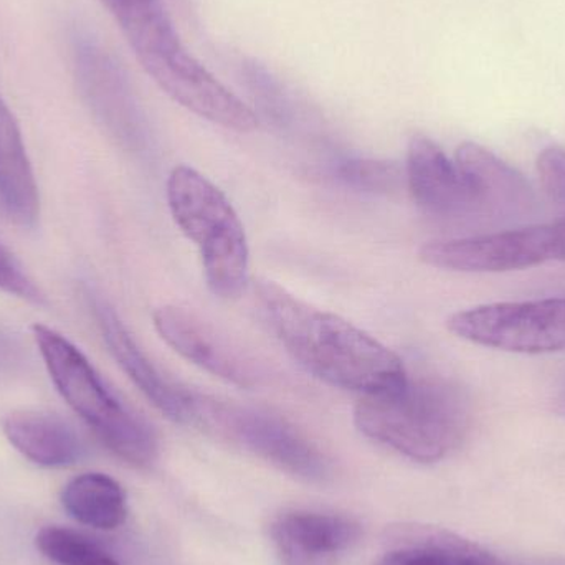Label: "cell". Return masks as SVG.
Here are the masks:
<instances>
[{
    "label": "cell",
    "mask_w": 565,
    "mask_h": 565,
    "mask_svg": "<svg viewBox=\"0 0 565 565\" xmlns=\"http://www.w3.org/2000/svg\"><path fill=\"white\" fill-rule=\"evenodd\" d=\"M92 308L109 352L132 384L169 420L194 424L195 394L164 379L105 299L93 298Z\"/></svg>",
    "instance_id": "9"
},
{
    "label": "cell",
    "mask_w": 565,
    "mask_h": 565,
    "mask_svg": "<svg viewBox=\"0 0 565 565\" xmlns=\"http://www.w3.org/2000/svg\"><path fill=\"white\" fill-rule=\"evenodd\" d=\"M43 364L63 401L95 431L109 451L136 468H148L159 454L152 428L106 387L86 355L45 324L32 328Z\"/></svg>",
    "instance_id": "4"
},
{
    "label": "cell",
    "mask_w": 565,
    "mask_h": 565,
    "mask_svg": "<svg viewBox=\"0 0 565 565\" xmlns=\"http://www.w3.org/2000/svg\"><path fill=\"white\" fill-rule=\"evenodd\" d=\"M79 68L86 89L109 128L115 129L122 141L138 142L141 139L138 111L118 66L99 50L92 49L83 53Z\"/></svg>",
    "instance_id": "17"
},
{
    "label": "cell",
    "mask_w": 565,
    "mask_h": 565,
    "mask_svg": "<svg viewBox=\"0 0 565 565\" xmlns=\"http://www.w3.org/2000/svg\"><path fill=\"white\" fill-rule=\"evenodd\" d=\"M113 15L145 72L175 103L232 131L258 128L254 109L185 50L161 0H121Z\"/></svg>",
    "instance_id": "2"
},
{
    "label": "cell",
    "mask_w": 565,
    "mask_h": 565,
    "mask_svg": "<svg viewBox=\"0 0 565 565\" xmlns=\"http://www.w3.org/2000/svg\"><path fill=\"white\" fill-rule=\"evenodd\" d=\"M40 553L58 565H121L102 547L65 527H45L36 534Z\"/></svg>",
    "instance_id": "19"
},
{
    "label": "cell",
    "mask_w": 565,
    "mask_h": 565,
    "mask_svg": "<svg viewBox=\"0 0 565 565\" xmlns=\"http://www.w3.org/2000/svg\"><path fill=\"white\" fill-rule=\"evenodd\" d=\"M3 434L19 454L40 467H70L82 457L78 435L56 415L13 412L3 422Z\"/></svg>",
    "instance_id": "14"
},
{
    "label": "cell",
    "mask_w": 565,
    "mask_h": 565,
    "mask_svg": "<svg viewBox=\"0 0 565 565\" xmlns=\"http://www.w3.org/2000/svg\"><path fill=\"white\" fill-rule=\"evenodd\" d=\"M556 228L557 244H559V262H565V217L554 222Z\"/></svg>",
    "instance_id": "24"
},
{
    "label": "cell",
    "mask_w": 565,
    "mask_h": 565,
    "mask_svg": "<svg viewBox=\"0 0 565 565\" xmlns=\"http://www.w3.org/2000/svg\"><path fill=\"white\" fill-rule=\"evenodd\" d=\"M498 565H565V557H536V559L501 561Z\"/></svg>",
    "instance_id": "23"
},
{
    "label": "cell",
    "mask_w": 565,
    "mask_h": 565,
    "mask_svg": "<svg viewBox=\"0 0 565 565\" xmlns=\"http://www.w3.org/2000/svg\"><path fill=\"white\" fill-rule=\"evenodd\" d=\"M102 2L105 3V6L113 12V10L121 3V0H102Z\"/></svg>",
    "instance_id": "26"
},
{
    "label": "cell",
    "mask_w": 565,
    "mask_h": 565,
    "mask_svg": "<svg viewBox=\"0 0 565 565\" xmlns=\"http://www.w3.org/2000/svg\"><path fill=\"white\" fill-rule=\"evenodd\" d=\"M536 166L544 194L554 204L565 207V149H544Z\"/></svg>",
    "instance_id": "22"
},
{
    "label": "cell",
    "mask_w": 565,
    "mask_h": 565,
    "mask_svg": "<svg viewBox=\"0 0 565 565\" xmlns=\"http://www.w3.org/2000/svg\"><path fill=\"white\" fill-rule=\"evenodd\" d=\"M271 537L281 565H338L358 543L361 526L342 514L288 511L271 524Z\"/></svg>",
    "instance_id": "12"
},
{
    "label": "cell",
    "mask_w": 565,
    "mask_h": 565,
    "mask_svg": "<svg viewBox=\"0 0 565 565\" xmlns=\"http://www.w3.org/2000/svg\"><path fill=\"white\" fill-rule=\"evenodd\" d=\"M62 504L73 520L95 530H118L128 518L125 490L103 473H85L70 481Z\"/></svg>",
    "instance_id": "18"
},
{
    "label": "cell",
    "mask_w": 565,
    "mask_h": 565,
    "mask_svg": "<svg viewBox=\"0 0 565 565\" xmlns=\"http://www.w3.org/2000/svg\"><path fill=\"white\" fill-rule=\"evenodd\" d=\"M354 422L371 440L418 463H437L467 438L470 402L454 382L408 375L392 391L362 395Z\"/></svg>",
    "instance_id": "3"
},
{
    "label": "cell",
    "mask_w": 565,
    "mask_h": 565,
    "mask_svg": "<svg viewBox=\"0 0 565 565\" xmlns=\"http://www.w3.org/2000/svg\"><path fill=\"white\" fill-rule=\"evenodd\" d=\"M152 321L162 341L185 361L237 387L255 384L252 365L194 312L178 306H162L156 309Z\"/></svg>",
    "instance_id": "10"
},
{
    "label": "cell",
    "mask_w": 565,
    "mask_h": 565,
    "mask_svg": "<svg viewBox=\"0 0 565 565\" xmlns=\"http://www.w3.org/2000/svg\"><path fill=\"white\" fill-rule=\"evenodd\" d=\"M447 328L465 341L498 351H565V298L475 306L451 315Z\"/></svg>",
    "instance_id": "7"
},
{
    "label": "cell",
    "mask_w": 565,
    "mask_h": 565,
    "mask_svg": "<svg viewBox=\"0 0 565 565\" xmlns=\"http://www.w3.org/2000/svg\"><path fill=\"white\" fill-rule=\"evenodd\" d=\"M455 162L473 192L478 214L513 218L536 211V194L526 178L484 146L463 142Z\"/></svg>",
    "instance_id": "13"
},
{
    "label": "cell",
    "mask_w": 565,
    "mask_h": 565,
    "mask_svg": "<svg viewBox=\"0 0 565 565\" xmlns=\"http://www.w3.org/2000/svg\"><path fill=\"white\" fill-rule=\"evenodd\" d=\"M418 258L440 270L504 274L559 262V247L551 222L477 237L427 242L418 250Z\"/></svg>",
    "instance_id": "8"
},
{
    "label": "cell",
    "mask_w": 565,
    "mask_h": 565,
    "mask_svg": "<svg viewBox=\"0 0 565 565\" xmlns=\"http://www.w3.org/2000/svg\"><path fill=\"white\" fill-rule=\"evenodd\" d=\"M194 424L214 428L306 483H326L331 477V465L324 454L277 415L195 395Z\"/></svg>",
    "instance_id": "6"
},
{
    "label": "cell",
    "mask_w": 565,
    "mask_h": 565,
    "mask_svg": "<svg viewBox=\"0 0 565 565\" xmlns=\"http://www.w3.org/2000/svg\"><path fill=\"white\" fill-rule=\"evenodd\" d=\"M258 298L292 359L319 381L369 395L392 391L408 377L394 351L341 316L322 311L277 285H258Z\"/></svg>",
    "instance_id": "1"
},
{
    "label": "cell",
    "mask_w": 565,
    "mask_h": 565,
    "mask_svg": "<svg viewBox=\"0 0 565 565\" xmlns=\"http://www.w3.org/2000/svg\"><path fill=\"white\" fill-rule=\"evenodd\" d=\"M554 411L557 414L563 415L565 417V388L561 392L559 397L556 398V405H554Z\"/></svg>",
    "instance_id": "25"
},
{
    "label": "cell",
    "mask_w": 565,
    "mask_h": 565,
    "mask_svg": "<svg viewBox=\"0 0 565 565\" xmlns=\"http://www.w3.org/2000/svg\"><path fill=\"white\" fill-rule=\"evenodd\" d=\"M375 565H498L478 544L447 531L411 527Z\"/></svg>",
    "instance_id": "16"
},
{
    "label": "cell",
    "mask_w": 565,
    "mask_h": 565,
    "mask_svg": "<svg viewBox=\"0 0 565 565\" xmlns=\"http://www.w3.org/2000/svg\"><path fill=\"white\" fill-rule=\"evenodd\" d=\"M0 291L35 305H43L45 301L39 286L26 277L19 262L2 245H0Z\"/></svg>",
    "instance_id": "21"
},
{
    "label": "cell",
    "mask_w": 565,
    "mask_h": 565,
    "mask_svg": "<svg viewBox=\"0 0 565 565\" xmlns=\"http://www.w3.org/2000/svg\"><path fill=\"white\" fill-rule=\"evenodd\" d=\"M408 192L415 204L437 217L478 214L473 192L457 162L424 135L408 142L405 166Z\"/></svg>",
    "instance_id": "11"
},
{
    "label": "cell",
    "mask_w": 565,
    "mask_h": 565,
    "mask_svg": "<svg viewBox=\"0 0 565 565\" xmlns=\"http://www.w3.org/2000/svg\"><path fill=\"white\" fill-rule=\"evenodd\" d=\"M166 194L172 218L201 254L212 295L237 299L250 277V250L234 205L217 185L189 166L172 169Z\"/></svg>",
    "instance_id": "5"
},
{
    "label": "cell",
    "mask_w": 565,
    "mask_h": 565,
    "mask_svg": "<svg viewBox=\"0 0 565 565\" xmlns=\"http://www.w3.org/2000/svg\"><path fill=\"white\" fill-rule=\"evenodd\" d=\"M335 174L348 188L371 194H392L407 185L405 169L375 159H348L338 166Z\"/></svg>",
    "instance_id": "20"
},
{
    "label": "cell",
    "mask_w": 565,
    "mask_h": 565,
    "mask_svg": "<svg viewBox=\"0 0 565 565\" xmlns=\"http://www.w3.org/2000/svg\"><path fill=\"white\" fill-rule=\"evenodd\" d=\"M0 201L7 214L32 225L40 214L39 188L19 125L0 98Z\"/></svg>",
    "instance_id": "15"
}]
</instances>
